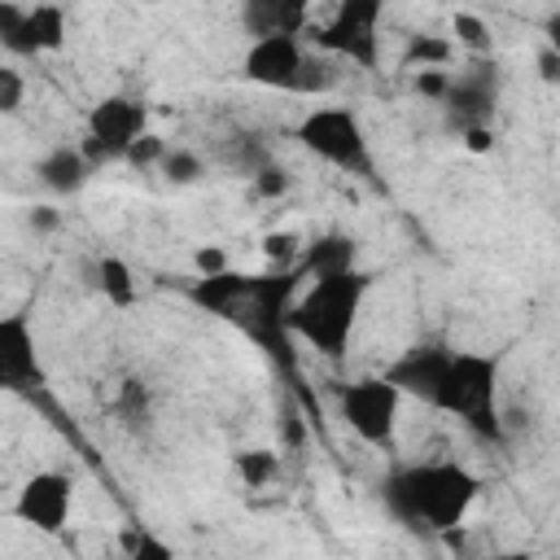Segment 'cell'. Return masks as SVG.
<instances>
[{"mask_svg": "<svg viewBox=\"0 0 560 560\" xmlns=\"http://www.w3.org/2000/svg\"><path fill=\"white\" fill-rule=\"evenodd\" d=\"M385 381L398 385L402 398H416L442 416H455L481 442L503 438V407H499L503 359L499 354L455 350L446 341H416L385 368Z\"/></svg>", "mask_w": 560, "mask_h": 560, "instance_id": "obj_1", "label": "cell"}, {"mask_svg": "<svg viewBox=\"0 0 560 560\" xmlns=\"http://www.w3.org/2000/svg\"><path fill=\"white\" fill-rule=\"evenodd\" d=\"M477 499H481V477L455 459H416L381 477L385 512L407 534H420V538L455 534L468 521Z\"/></svg>", "mask_w": 560, "mask_h": 560, "instance_id": "obj_2", "label": "cell"}, {"mask_svg": "<svg viewBox=\"0 0 560 560\" xmlns=\"http://www.w3.org/2000/svg\"><path fill=\"white\" fill-rule=\"evenodd\" d=\"M368 289H372V276L363 267L350 271V276H328V280L306 284L298 293L293 311H289L293 341H306L324 359H341L350 350V337H354Z\"/></svg>", "mask_w": 560, "mask_h": 560, "instance_id": "obj_3", "label": "cell"}, {"mask_svg": "<svg viewBox=\"0 0 560 560\" xmlns=\"http://www.w3.org/2000/svg\"><path fill=\"white\" fill-rule=\"evenodd\" d=\"M293 140L315 153L319 162L354 175V179H368L376 184V158H372V140H368V127L363 118L350 109V105H311L298 127H293Z\"/></svg>", "mask_w": 560, "mask_h": 560, "instance_id": "obj_4", "label": "cell"}, {"mask_svg": "<svg viewBox=\"0 0 560 560\" xmlns=\"http://www.w3.org/2000/svg\"><path fill=\"white\" fill-rule=\"evenodd\" d=\"M381 0H341L324 22H315V48L328 57H341L359 70L381 66Z\"/></svg>", "mask_w": 560, "mask_h": 560, "instance_id": "obj_5", "label": "cell"}, {"mask_svg": "<svg viewBox=\"0 0 560 560\" xmlns=\"http://www.w3.org/2000/svg\"><path fill=\"white\" fill-rule=\"evenodd\" d=\"M144 136H149V105L140 96H131V92L101 96L83 118V153L92 158V166L127 162V153Z\"/></svg>", "mask_w": 560, "mask_h": 560, "instance_id": "obj_6", "label": "cell"}, {"mask_svg": "<svg viewBox=\"0 0 560 560\" xmlns=\"http://www.w3.org/2000/svg\"><path fill=\"white\" fill-rule=\"evenodd\" d=\"M337 411L350 424V433L368 446H389L398 433V411H402V394L398 385L385 381V372H368L354 376L337 389Z\"/></svg>", "mask_w": 560, "mask_h": 560, "instance_id": "obj_7", "label": "cell"}, {"mask_svg": "<svg viewBox=\"0 0 560 560\" xmlns=\"http://www.w3.org/2000/svg\"><path fill=\"white\" fill-rule=\"evenodd\" d=\"M66 9L61 4H13L0 0V44L18 57H44L66 48Z\"/></svg>", "mask_w": 560, "mask_h": 560, "instance_id": "obj_8", "label": "cell"}, {"mask_svg": "<svg viewBox=\"0 0 560 560\" xmlns=\"http://www.w3.org/2000/svg\"><path fill=\"white\" fill-rule=\"evenodd\" d=\"M306 66H311V52L298 35L249 39V48L241 57L245 83H258L271 92H293V96H306Z\"/></svg>", "mask_w": 560, "mask_h": 560, "instance_id": "obj_9", "label": "cell"}, {"mask_svg": "<svg viewBox=\"0 0 560 560\" xmlns=\"http://www.w3.org/2000/svg\"><path fill=\"white\" fill-rule=\"evenodd\" d=\"M70 512H74V481L57 468H39L22 481L18 499H13V516L22 525H31L35 534L44 538H57L66 534L70 525Z\"/></svg>", "mask_w": 560, "mask_h": 560, "instance_id": "obj_10", "label": "cell"}, {"mask_svg": "<svg viewBox=\"0 0 560 560\" xmlns=\"http://www.w3.org/2000/svg\"><path fill=\"white\" fill-rule=\"evenodd\" d=\"M494 109H499V70L494 61H472L468 70L451 74V92L442 101L446 122L464 136L472 127H494Z\"/></svg>", "mask_w": 560, "mask_h": 560, "instance_id": "obj_11", "label": "cell"}, {"mask_svg": "<svg viewBox=\"0 0 560 560\" xmlns=\"http://www.w3.org/2000/svg\"><path fill=\"white\" fill-rule=\"evenodd\" d=\"M0 385L9 394L39 385V354H35V324L26 311L0 315Z\"/></svg>", "mask_w": 560, "mask_h": 560, "instance_id": "obj_12", "label": "cell"}, {"mask_svg": "<svg viewBox=\"0 0 560 560\" xmlns=\"http://www.w3.org/2000/svg\"><path fill=\"white\" fill-rule=\"evenodd\" d=\"M293 271H298L302 284H315V280H328V276H350V271H359V241L350 232H319L302 249Z\"/></svg>", "mask_w": 560, "mask_h": 560, "instance_id": "obj_13", "label": "cell"}, {"mask_svg": "<svg viewBox=\"0 0 560 560\" xmlns=\"http://www.w3.org/2000/svg\"><path fill=\"white\" fill-rule=\"evenodd\" d=\"M241 26L249 39H271V35H306L311 31V4L306 0H249L241 9Z\"/></svg>", "mask_w": 560, "mask_h": 560, "instance_id": "obj_14", "label": "cell"}, {"mask_svg": "<svg viewBox=\"0 0 560 560\" xmlns=\"http://www.w3.org/2000/svg\"><path fill=\"white\" fill-rule=\"evenodd\" d=\"M88 175H92V158L83 153V144H52V149L35 162V179H39L48 192H57V197L79 192V188L88 184Z\"/></svg>", "mask_w": 560, "mask_h": 560, "instance_id": "obj_15", "label": "cell"}, {"mask_svg": "<svg viewBox=\"0 0 560 560\" xmlns=\"http://www.w3.org/2000/svg\"><path fill=\"white\" fill-rule=\"evenodd\" d=\"M249 276L254 271H219V276H192L188 284H184V298L197 306V311H206V315H228L241 298H245V289H249Z\"/></svg>", "mask_w": 560, "mask_h": 560, "instance_id": "obj_16", "label": "cell"}, {"mask_svg": "<svg viewBox=\"0 0 560 560\" xmlns=\"http://www.w3.org/2000/svg\"><path fill=\"white\" fill-rule=\"evenodd\" d=\"M96 293H101L109 306H118V311H131V306H136L140 284H136L127 258H118V254H101V258H96Z\"/></svg>", "mask_w": 560, "mask_h": 560, "instance_id": "obj_17", "label": "cell"}, {"mask_svg": "<svg viewBox=\"0 0 560 560\" xmlns=\"http://www.w3.org/2000/svg\"><path fill=\"white\" fill-rule=\"evenodd\" d=\"M455 61V39H446V35H433V31H416V35H407V44H402V57H398V66L402 70H446Z\"/></svg>", "mask_w": 560, "mask_h": 560, "instance_id": "obj_18", "label": "cell"}, {"mask_svg": "<svg viewBox=\"0 0 560 560\" xmlns=\"http://www.w3.org/2000/svg\"><path fill=\"white\" fill-rule=\"evenodd\" d=\"M232 468H236V477L249 490H262V486H271L280 477V455L271 446H249V451H236L232 455Z\"/></svg>", "mask_w": 560, "mask_h": 560, "instance_id": "obj_19", "label": "cell"}, {"mask_svg": "<svg viewBox=\"0 0 560 560\" xmlns=\"http://www.w3.org/2000/svg\"><path fill=\"white\" fill-rule=\"evenodd\" d=\"M258 249H262V258L271 262V271H293L306 245H302V236H298V232H289V228H284V232H267Z\"/></svg>", "mask_w": 560, "mask_h": 560, "instance_id": "obj_20", "label": "cell"}, {"mask_svg": "<svg viewBox=\"0 0 560 560\" xmlns=\"http://www.w3.org/2000/svg\"><path fill=\"white\" fill-rule=\"evenodd\" d=\"M451 35H455V48H468V52H490V26L477 18V13H455L451 18Z\"/></svg>", "mask_w": 560, "mask_h": 560, "instance_id": "obj_21", "label": "cell"}, {"mask_svg": "<svg viewBox=\"0 0 560 560\" xmlns=\"http://www.w3.org/2000/svg\"><path fill=\"white\" fill-rule=\"evenodd\" d=\"M289 188H293V179H289V171L276 166V162H267V166H258V171L249 175V192H254L258 201H280Z\"/></svg>", "mask_w": 560, "mask_h": 560, "instance_id": "obj_22", "label": "cell"}, {"mask_svg": "<svg viewBox=\"0 0 560 560\" xmlns=\"http://www.w3.org/2000/svg\"><path fill=\"white\" fill-rule=\"evenodd\" d=\"M122 560H175V547L162 534H153V529H131Z\"/></svg>", "mask_w": 560, "mask_h": 560, "instance_id": "obj_23", "label": "cell"}, {"mask_svg": "<svg viewBox=\"0 0 560 560\" xmlns=\"http://www.w3.org/2000/svg\"><path fill=\"white\" fill-rule=\"evenodd\" d=\"M158 171H162L171 184H197V179L206 175V162H201L192 149H171L166 162H162Z\"/></svg>", "mask_w": 560, "mask_h": 560, "instance_id": "obj_24", "label": "cell"}, {"mask_svg": "<svg viewBox=\"0 0 560 560\" xmlns=\"http://www.w3.org/2000/svg\"><path fill=\"white\" fill-rule=\"evenodd\" d=\"M26 96V79L18 66H0V114H18Z\"/></svg>", "mask_w": 560, "mask_h": 560, "instance_id": "obj_25", "label": "cell"}, {"mask_svg": "<svg viewBox=\"0 0 560 560\" xmlns=\"http://www.w3.org/2000/svg\"><path fill=\"white\" fill-rule=\"evenodd\" d=\"M166 153H171V149H166V140H162L158 131H149L144 140H136V149L127 153V162L144 171V166H162V162H166Z\"/></svg>", "mask_w": 560, "mask_h": 560, "instance_id": "obj_26", "label": "cell"}, {"mask_svg": "<svg viewBox=\"0 0 560 560\" xmlns=\"http://www.w3.org/2000/svg\"><path fill=\"white\" fill-rule=\"evenodd\" d=\"M219 271H232L228 249L223 245H197L192 249V276H219Z\"/></svg>", "mask_w": 560, "mask_h": 560, "instance_id": "obj_27", "label": "cell"}, {"mask_svg": "<svg viewBox=\"0 0 560 560\" xmlns=\"http://www.w3.org/2000/svg\"><path fill=\"white\" fill-rule=\"evenodd\" d=\"M411 83H416V92H420V96H429V101H438V105H442V101H446V92H451V70H420Z\"/></svg>", "mask_w": 560, "mask_h": 560, "instance_id": "obj_28", "label": "cell"}, {"mask_svg": "<svg viewBox=\"0 0 560 560\" xmlns=\"http://www.w3.org/2000/svg\"><path fill=\"white\" fill-rule=\"evenodd\" d=\"M494 127H472V131H464V149L468 153H490L494 149Z\"/></svg>", "mask_w": 560, "mask_h": 560, "instance_id": "obj_29", "label": "cell"}, {"mask_svg": "<svg viewBox=\"0 0 560 560\" xmlns=\"http://www.w3.org/2000/svg\"><path fill=\"white\" fill-rule=\"evenodd\" d=\"M538 79L542 83H560V57L551 48H538Z\"/></svg>", "mask_w": 560, "mask_h": 560, "instance_id": "obj_30", "label": "cell"}, {"mask_svg": "<svg viewBox=\"0 0 560 560\" xmlns=\"http://www.w3.org/2000/svg\"><path fill=\"white\" fill-rule=\"evenodd\" d=\"M542 48H551L560 57V9L547 13V22H542Z\"/></svg>", "mask_w": 560, "mask_h": 560, "instance_id": "obj_31", "label": "cell"}, {"mask_svg": "<svg viewBox=\"0 0 560 560\" xmlns=\"http://www.w3.org/2000/svg\"><path fill=\"white\" fill-rule=\"evenodd\" d=\"M31 228H35V232L57 228V210H52V206H35V210H31Z\"/></svg>", "mask_w": 560, "mask_h": 560, "instance_id": "obj_32", "label": "cell"}, {"mask_svg": "<svg viewBox=\"0 0 560 560\" xmlns=\"http://www.w3.org/2000/svg\"><path fill=\"white\" fill-rule=\"evenodd\" d=\"M486 560H534V551H525V547H512V551H494V556H486Z\"/></svg>", "mask_w": 560, "mask_h": 560, "instance_id": "obj_33", "label": "cell"}]
</instances>
